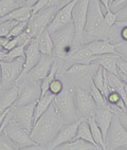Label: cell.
<instances>
[{"instance_id":"obj_1","label":"cell","mask_w":127,"mask_h":150,"mask_svg":"<svg viewBox=\"0 0 127 150\" xmlns=\"http://www.w3.org/2000/svg\"><path fill=\"white\" fill-rule=\"evenodd\" d=\"M65 124L64 118L53 102L48 110L34 124L30 137L34 142L47 149L48 145L55 139Z\"/></svg>"},{"instance_id":"obj_2","label":"cell","mask_w":127,"mask_h":150,"mask_svg":"<svg viewBox=\"0 0 127 150\" xmlns=\"http://www.w3.org/2000/svg\"><path fill=\"white\" fill-rule=\"evenodd\" d=\"M75 88H72V83L65 81V86L60 93H58L54 98V104L60 111L66 124L77 121L76 114L75 99H74Z\"/></svg>"},{"instance_id":"obj_3","label":"cell","mask_w":127,"mask_h":150,"mask_svg":"<svg viewBox=\"0 0 127 150\" xmlns=\"http://www.w3.org/2000/svg\"><path fill=\"white\" fill-rule=\"evenodd\" d=\"M51 36L54 43L53 55L57 58L64 59L74 52L73 43L75 38V28L73 23L51 33Z\"/></svg>"},{"instance_id":"obj_4","label":"cell","mask_w":127,"mask_h":150,"mask_svg":"<svg viewBox=\"0 0 127 150\" xmlns=\"http://www.w3.org/2000/svg\"><path fill=\"white\" fill-rule=\"evenodd\" d=\"M89 2L90 0H77L73 8L72 18L73 24L75 28V38H74V43H73L74 52L84 43L85 27H86Z\"/></svg>"},{"instance_id":"obj_5","label":"cell","mask_w":127,"mask_h":150,"mask_svg":"<svg viewBox=\"0 0 127 150\" xmlns=\"http://www.w3.org/2000/svg\"><path fill=\"white\" fill-rule=\"evenodd\" d=\"M57 11H58L57 6H49L38 13L32 15L31 19L28 21V27L26 30V33L29 35V37L31 39L37 37L43 30L47 29L53 20Z\"/></svg>"},{"instance_id":"obj_6","label":"cell","mask_w":127,"mask_h":150,"mask_svg":"<svg viewBox=\"0 0 127 150\" xmlns=\"http://www.w3.org/2000/svg\"><path fill=\"white\" fill-rule=\"evenodd\" d=\"M0 66H1V91H4L18 83L19 77L23 71L24 57H19L11 62L1 60Z\"/></svg>"},{"instance_id":"obj_7","label":"cell","mask_w":127,"mask_h":150,"mask_svg":"<svg viewBox=\"0 0 127 150\" xmlns=\"http://www.w3.org/2000/svg\"><path fill=\"white\" fill-rule=\"evenodd\" d=\"M74 99H75L76 114L79 120H87L90 116L94 115L97 106L90 91L88 92L82 87H75Z\"/></svg>"},{"instance_id":"obj_8","label":"cell","mask_w":127,"mask_h":150,"mask_svg":"<svg viewBox=\"0 0 127 150\" xmlns=\"http://www.w3.org/2000/svg\"><path fill=\"white\" fill-rule=\"evenodd\" d=\"M106 149L127 148V130L120 121L119 116L114 113L110 128L106 137Z\"/></svg>"},{"instance_id":"obj_9","label":"cell","mask_w":127,"mask_h":150,"mask_svg":"<svg viewBox=\"0 0 127 150\" xmlns=\"http://www.w3.org/2000/svg\"><path fill=\"white\" fill-rule=\"evenodd\" d=\"M2 132L8 134L9 137L18 145L20 149H26V148L37 144L31 139L30 132L26 130L22 126H20L14 118H12L11 121L6 124Z\"/></svg>"},{"instance_id":"obj_10","label":"cell","mask_w":127,"mask_h":150,"mask_svg":"<svg viewBox=\"0 0 127 150\" xmlns=\"http://www.w3.org/2000/svg\"><path fill=\"white\" fill-rule=\"evenodd\" d=\"M55 60H56V59H55V56L53 54H52V55L43 54V55H41V58L39 59V62L26 74V76H24L22 79L27 81H30V83H38V81H41L43 78L50 73Z\"/></svg>"},{"instance_id":"obj_11","label":"cell","mask_w":127,"mask_h":150,"mask_svg":"<svg viewBox=\"0 0 127 150\" xmlns=\"http://www.w3.org/2000/svg\"><path fill=\"white\" fill-rule=\"evenodd\" d=\"M19 86V97L17 99L15 106L20 107L24 105H29L32 103H36L41 97V88L40 83H30L23 81L18 85Z\"/></svg>"},{"instance_id":"obj_12","label":"cell","mask_w":127,"mask_h":150,"mask_svg":"<svg viewBox=\"0 0 127 150\" xmlns=\"http://www.w3.org/2000/svg\"><path fill=\"white\" fill-rule=\"evenodd\" d=\"M76 1H77V0H72V1L68 2L67 4H65L64 6L58 8V11L55 14L53 20L51 21V23L49 24V27H48L49 32L54 33V32H56V31H58V30L73 23L72 12H73V8L75 6Z\"/></svg>"},{"instance_id":"obj_13","label":"cell","mask_w":127,"mask_h":150,"mask_svg":"<svg viewBox=\"0 0 127 150\" xmlns=\"http://www.w3.org/2000/svg\"><path fill=\"white\" fill-rule=\"evenodd\" d=\"M35 105L36 103H32V104L24 105V106H20V107H16L14 105L13 118L29 132L32 131L33 126H34Z\"/></svg>"},{"instance_id":"obj_14","label":"cell","mask_w":127,"mask_h":150,"mask_svg":"<svg viewBox=\"0 0 127 150\" xmlns=\"http://www.w3.org/2000/svg\"><path fill=\"white\" fill-rule=\"evenodd\" d=\"M79 123H81V120H77V121L72 122V123L65 124V125L62 127V129L60 130V132L57 133L55 139L48 145L47 149H49V150L56 149L60 145L70 142V141L75 139Z\"/></svg>"},{"instance_id":"obj_15","label":"cell","mask_w":127,"mask_h":150,"mask_svg":"<svg viewBox=\"0 0 127 150\" xmlns=\"http://www.w3.org/2000/svg\"><path fill=\"white\" fill-rule=\"evenodd\" d=\"M101 4L102 3L100 2V0H90L89 6H88V13H87L85 34L95 30L104 22L105 15L101 8Z\"/></svg>"},{"instance_id":"obj_16","label":"cell","mask_w":127,"mask_h":150,"mask_svg":"<svg viewBox=\"0 0 127 150\" xmlns=\"http://www.w3.org/2000/svg\"><path fill=\"white\" fill-rule=\"evenodd\" d=\"M41 55H43V53H41L40 50H39L37 39H36V37L32 38L30 40V42L28 43L27 47H26L24 67H23V71H22L21 75H20V77H19L18 83L21 81L22 78L26 76V74L39 62V59L41 58Z\"/></svg>"},{"instance_id":"obj_17","label":"cell","mask_w":127,"mask_h":150,"mask_svg":"<svg viewBox=\"0 0 127 150\" xmlns=\"http://www.w3.org/2000/svg\"><path fill=\"white\" fill-rule=\"evenodd\" d=\"M100 67V64L96 62H92V64H72L70 67L66 69L65 75L73 77L74 81H77L79 83H84L89 74L93 75L97 69Z\"/></svg>"},{"instance_id":"obj_18","label":"cell","mask_w":127,"mask_h":150,"mask_svg":"<svg viewBox=\"0 0 127 150\" xmlns=\"http://www.w3.org/2000/svg\"><path fill=\"white\" fill-rule=\"evenodd\" d=\"M95 58H96V55H94L86 46L83 45L75 52H73L71 55L64 58V62L66 64H69V67H70V66L75 64H92L95 60Z\"/></svg>"},{"instance_id":"obj_19","label":"cell","mask_w":127,"mask_h":150,"mask_svg":"<svg viewBox=\"0 0 127 150\" xmlns=\"http://www.w3.org/2000/svg\"><path fill=\"white\" fill-rule=\"evenodd\" d=\"M114 116V111L110 108H108V106L107 107L97 108L94 113L95 121H96L97 125H99V127H100L102 132H103L104 139H105L106 137H107V133H108L109 128H110L111 122H112Z\"/></svg>"},{"instance_id":"obj_20","label":"cell","mask_w":127,"mask_h":150,"mask_svg":"<svg viewBox=\"0 0 127 150\" xmlns=\"http://www.w3.org/2000/svg\"><path fill=\"white\" fill-rule=\"evenodd\" d=\"M94 55H103V54H118L114 48V45L111 43L108 39H95V40L89 41L84 43Z\"/></svg>"},{"instance_id":"obj_21","label":"cell","mask_w":127,"mask_h":150,"mask_svg":"<svg viewBox=\"0 0 127 150\" xmlns=\"http://www.w3.org/2000/svg\"><path fill=\"white\" fill-rule=\"evenodd\" d=\"M19 97V86L15 83L11 88L1 91V98H0V111L1 113L9 108L13 107L16 104Z\"/></svg>"},{"instance_id":"obj_22","label":"cell","mask_w":127,"mask_h":150,"mask_svg":"<svg viewBox=\"0 0 127 150\" xmlns=\"http://www.w3.org/2000/svg\"><path fill=\"white\" fill-rule=\"evenodd\" d=\"M120 58L119 54H103V55H96V58L93 62H96L103 67L106 71H108L110 73L118 75V66H116V62Z\"/></svg>"},{"instance_id":"obj_23","label":"cell","mask_w":127,"mask_h":150,"mask_svg":"<svg viewBox=\"0 0 127 150\" xmlns=\"http://www.w3.org/2000/svg\"><path fill=\"white\" fill-rule=\"evenodd\" d=\"M55 96H56V95H54L53 93L48 91L45 95H43V96L36 102L35 110H34V124H35L36 122L39 120V117L48 110V108L51 106L52 103L54 102Z\"/></svg>"},{"instance_id":"obj_24","label":"cell","mask_w":127,"mask_h":150,"mask_svg":"<svg viewBox=\"0 0 127 150\" xmlns=\"http://www.w3.org/2000/svg\"><path fill=\"white\" fill-rule=\"evenodd\" d=\"M37 42L39 50L43 54H47V55H52L54 52V43H53V39H52L51 33L49 32L48 28L45 29L40 34L38 35L37 37Z\"/></svg>"},{"instance_id":"obj_25","label":"cell","mask_w":127,"mask_h":150,"mask_svg":"<svg viewBox=\"0 0 127 150\" xmlns=\"http://www.w3.org/2000/svg\"><path fill=\"white\" fill-rule=\"evenodd\" d=\"M58 150H97L100 148L93 145L92 143L85 141L83 139H79L75 137L74 139L70 141V142L65 143V144L60 145L56 148Z\"/></svg>"},{"instance_id":"obj_26","label":"cell","mask_w":127,"mask_h":150,"mask_svg":"<svg viewBox=\"0 0 127 150\" xmlns=\"http://www.w3.org/2000/svg\"><path fill=\"white\" fill-rule=\"evenodd\" d=\"M33 15L32 12V8L27 6H19L18 8L14 10L13 12L9 13L6 16H2L0 21H3V20H8V19H14L16 21L20 22V21H29L31 19Z\"/></svg>"},{"instance_id":"obj_27","label":"cell","mask_w":127,"mask_h":150,"mask_svg":"<svg viewBox=\"0 0 127 150\" xmlns=\"http://www.w3.org/2000/svg\"><path fill=\"white\" fill-rule=\"evenodd\" d=\"M87 121H88V123H89L90 129H91L92 137H93L94 141L96 142V144L99 145L102 149L105 150L106 149L105 139H104L103 132H102L101 128L99 127V125H97L96 121H95L94 115H92V116H90V117H88V118H87Z\"/></svg>"},{"instance_id":"obj_28","label":"cell","mask_w":127,"mask_h":150,"mask_svg":"<svg viewBox=\"0 0 127 150\" xmlns=\"http://www.w3.org/2000/svg\"><path fill=\"white\" fill-rule=\"evenodd\" d=\"M76 137H79V139H85V141H88V142L92 143L93 145L97 146L100 149H102V148L96 144V142H95L94 139H93V137H92L91 129H90L89 123H88L87 120H81V123H79V128H77Z\"/></svg>"},{"instance_id":"obj_29","label":"cell","mask_w":127,"mask_h":150,"mask_svg":"<svg viewBox=\"0 0 127 150\" xmlns=\"http://www.w3.org/2000/svg\"><path fill=\"white\" fill-rule=\"evenodd\" d=\"M26 47L27 45H21L16 48H14L11 51H6L4 49L1 48V60L4 62H11L14 59L19 58V57H26Z\"/></svg>"},{"instance_id":"obj_30","label":"cell","mask_w":127,"mask_h":150,"mask_svg":"<svg viewBox=\"0 0 127 150\" xmlns=\"http://www.w3.org/2000/svg\"><path fill=\"white\" fill-rule=\"evenodd\" d=\"M60 71V64L57 62V60H55L54 64H53V67H52L51 71L47 75L46 77L43 78V81H40V88H41V96L45 95L47 92L49 91V87L51 85V83L54 81L55 78L57 76V73Z\"/></svg>"},{"instance_id":"obj_31","label":"cell","mask_w":127,"mask_h":150,"mask_svg":"<svg viewBox=\"0 0 127 150\" xmlns=\"http://www.w3.org/2000/svg\"><path fill=\"white\" fill-rule=\"evenodd\" d=\"M20 6L18 0H0V16H6Z\"/></svg>"},{"instance_id":"obj_32","label":"cell","mask_w":127,"mask_h":150,"mask_svg":"<svg viewBox=\"0 0 127 150\" xmlns=\"http://www.w3.org/2000/svg\"><path fill=\"white\" fill-rule=\"evenodd\" d=\"M89 91H90V93H91L93 99H94V102H95V104H96L97 108L107 107V103H106V98H105V96H104L103 92L101 91L99 88H96L93 83L90 85Z\"/></svg>"},{"instance_id":"obj_33","label":"cell","mask_w":127,"mask_h":150,"mask_svg":"<svg viewBox=\"0 0 127 150\" xmlns=\"http://www.w3.org/2000/svg\"><path fill=\"white\" fill-rule=\"evenodd\" d=\"M92 83L94 86L99 88L101 91L103 92L104 86H105V69L103 67H99V69L95 71V73L92 76Z\"/></svg>"},{"instance_id":"obj_34","label":"cell","mask_w":127,"mask_h":150,"mask_svg":"<svg viewBox=\"0 0 127 150\" xmlns=\"http://www.w3.org/2000/svg\"><path fill=\"white\" fill-rule=\"evenodd\" d=\"M0 149L1 150H15L20 149L19 146L14 142L11 137L4 132H1V137H0Z\"/></svg>"},{"instance_id":"obj_35","label":"cell","mask_w":127,"mask_h":150,"mask_svg":"<svg viewBox=\"0 0 127 150\" xmlns=\"http://www.w3.org/2000/svg\"><path fill=\"white\" fill-rule=\"evenodd\" d=\"M18 23V21L14 20V19H8V20H3L0 24V36H9L11 33L13 28Z\"/></svg>"},{"instance_id":"obj_36","label":"cell","mask_w":127,"mask_h":150,"mask_svg":"<svg viewBox=\"0 0 127 150\" xmlns=\"http://www.w3.org/2000/svg\"><path fill=\"white\" fill-rule=\"evenodd\" d=\"M28 27V21H20L13 28V30L11 31V33L9 34V37L13 38V37H17V36H20L22 35Z\"/></svg>"},{"instance_id":"obj_37","label":"cell","mask_w":127,"mask_h":150,"mask_svg":"<svg viewBox=\"0 0 127 150\" xmlns=\"http://www.w3.org/2000/svg\"><path fill=\"white\" fill-rule=\"evenodd\" d=\"M64 86H65V81L56 77L51 83L50 87H49V91L51 92V93H53L54 95H57L58 93L62 92V90L64 89Z\"/></svg>"},{"instance_id":"obj_38","label":"cell","mask_w":127,"mask_h":150,"mask_svg":"<svg viewBox=\"0 0 127 150\" xmlns=\"http://www.w3.org/2000/svg\"><path fill=\"white\" fill-rule=\"evenodd\" d=\"M116 48V53L119 54L120 57L124 60H127V41H121V42L114 43Z\"/></svg>"},{"instance_id":"obj_39","label":"cell","mask_w":127,"mask_h":150,"mask_svg":"<svg viewBox=\"0 0 127 150\" xmlns=\"http://www.w3.org/2000/svg\"><path fill=\"white\" fill-rule=\"evenodd\" d=\"M104 21L106 23H108L110 27H114L116 22L118 21V17H116V14L114 13V12L111 11V10H108V11H106L105 14V19H104Z\"/></svg>"},{"instance_id":"obj_40","label":"cell","mask_w":127,"mask_h":150,"mask_svg":"<svg viewBox=\"0 0 127 150\" xmlns=\"http://www.w3.org/2000/svg\"><path fill=\"white\" fill-rule=\"evenodd\" d=\"M50 6V0H38L35 6H32L33 15L38 13L39 11H41V10H43V8H47V6Z\"/></svg>"},{"instance_id":"obj_41","label":"cell","mask_w":127,"mask_h":150,"mask_svg":"<svg viewBox=\"0 0 127 150\" xmlns=\"http://www.w3.org/2000/svg\"><path fill=\"white\" fill-rule=\"evenodd\" d=\"M116 66H118V72L127 76V60H124L120 57L116 62Z\"/></svg>"},{"instance_id":"obj_42","label":"cell","mask_w":127,"mask_h":150,"mask_svg":"<svg viewBox=\"0 0 127 150\" xmlns=\"http://www.w3.org/2000/svg\"><path fill=\"white\" fill-rule=\"evenodd\" d=\"M116 17H118V21H123V20H127V4L123 8H121L120 11L116 12Z\"/></svg>"},{"instance_id":"obj_43","label":"cell","mask_w":127,"mask_h":150,"mask_svg":"<svg viewBox=\"0 0 127 150\" xmlns=\"http://www.w3.org/2000/svg\"><path fill=\"white\" fill-rule=\"evenodd\" d=\"M116 114L119 116L121 123L123 124V126H124L125 129L127 130V113H116Z\"/></svg>"},{"instance_id":"obj_44","label":"cell","mask_w":127,"mask_h":150,"mask_svg":"<svg viewBox=\"0 0 127 150\" xmlns=\"http://www.w3.org/2000/svg\"><path fill=\"white\" fill-rule=\"evenodd\" d=\"M120 29H121V32H120V38H121L123 41H127V25L120 28Z\"/></svg>"},{"instance_id":"obj_45","label":"cell","mask_w":127,"mask_h":150,"mask_svg":"<svg viewBox=\"0 0 127 150\" xmlns=\"http://www.w3.org/2000/svg\"><path fill=\"white\" fill-rule=\"evenodd\" d=\"M122 4H127V0H114L110 3V10L111 8H116V6H120Z\"/></svg>"},{"instance_id":"obj_46","label":"cell","mask_w":127,"mask_h":150,"mask_svg":"<svg viewBox=\"0 0 127 150\" xmlns=\"http://www.w3.org/2000/svg\"><path fill=\"white\" fill-rule=\"evenodd\" d=\"M9 40H10V37H9V36H0V47L3 48V47L9 42Z\"/></svg>"},{"instance_id":"obj_47","label":"cell","mask_w":127,"mask_h":150,"mask_svg":"<svg viewBox=\"0 0 127 150\" xmlns=\"http://www.w3.org/2000/svg\"><path fill=\"white\" fill-rule=\"evenodd\" d=\"M110 1L111 0H100V2L102 3V6L106 8V11L110 10Z\"/></svg>"},{"instance_id":"obj_48","label":"cell","mask_w":127,"mask_h":150,"mask_svg":"<svg viewBox=\"0 0 127 150\" xmlns=\"http://www.w3.org/2000/svg\"><path fill=\"white\" fill-rule=\"evenodd\" d=\"M62 0H50V6H57V8H60V6H62Z\"/></svg>"},{"instance_id":"obj_49","label":"cell","mask_w":127,"mask_h":150,"mask_svg":"<svg viewBox=\"0 0 127 150\" xmlns=\"http://www.w3.org/2000/svg\"><path fill=\"white\" fill-rule=\"evenodd\" d=\"M127 25V20H123V21H116V24H114L112 28H122Z\"/></svg>"},{"instance_id":"obj_50","label":"cell","mask_w":127,"mask_h":150,"mask_svg":"<svg viewBox=\"0 0 127 150\" xmlns=\"http://www.w3.org/2000/svg\"><path fill=\"white\" fill-rule=\"evenodd\" d=\"M118 75L120 76V78H121L122 81H124L125 83V85L127 86V76L126 75H124V74H122V73H120V72H118Z\"/></svg>"},{"instance_id":"obj_51","label":"cell","mask_w":127,"mask_h":150,"mask_svg":"<svg viewBox=\"0 0 127 150\" xmlns=\"http://www.w3.org/2000/svg\"><path fill=\"white\" fill-rule=\"evenodd\" d=\"M70 1H72V0H62V6H60V8H62V6H64L65 4H67L68 2H70Z\"/></svg>"},{"instance_id":"obj_52","label":"cell","mask_w":127,"mask_h":150,"mask_svg":"<svg viewBox=\"0 0 127 150\" xmlns=\"http://www.w3.org/2000/svg\"><path fill=\"white\" fill-rule=\"evenodd\" d=\"M19 1V3H20V6H24V3H26V1H27V0H18Z\"/></svg>"},{"instance_id":"obj_53","label":"cell","mask_w":127,"mask_h":150,"mask_svg":"<svg viewBox=\"0 0 127 150\" xmlns=\"http://www.w3.org/2000/svg\"><path fill=\"white\" fill-rule=\"evenodd\" d=\"M126 94H127V86H126Z\"/></svg>"},{"instance_id":"obj_54","label":"cell","mask_w":127,"mask_h":150,"mask_svg":"<svg viewBox=\"0 0 127 150\" xmlns=\"http://www.w3.org/2000/svg\"><path fill=\"white\" fill-rule=\"evenodd\" d=\"M112 1H114V0H111V1H110V3H111V2H112Z\"/></svg>"}]
</instances>
